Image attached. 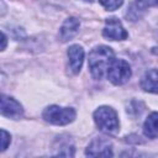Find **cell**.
I'll return each mask as SVG.
<instances>
[{
  "label": "cell",
  "mask_w": 158,
  "mask_h": 158,
  "mask_svg": "<svg viewBox=\"0 0 158 158\" xmlns=\"http://www.w3.org/2000/svg\"><path fill=\"white\" fill-rule=\"evenodd\" d=\"M85 1H90V2H93V1H95V0H85Z\"/></svg>",
  "instance_id": "cell-17"
},
{
  "label": "cell",
  "mask_w": 158,
  "mask_h": 158,
  "mask_svg": "<svg viewBox=\"0 0 158 158\" xmlns=\"http://www.w3.org/2000/svg\"><path fill=\"white\" fill-rule=\"evenodd\" d=\"M1 37H2V46H1V49L4 51L5 47H6V36H5V33H1Z\"/></svg>",
  "instance_id": "cell-16"
},
{
  "label": "cell",
  "mask_w": 158,
  "mask_h": 158,
  "mask_svg": "<svg viewBox=\"0 0 158 158\" xmlns=\"http://www.w3.org/2000/svg\"><path fill=\"white\" fill-rule=\"evenodd\" d=\"M107 78L115 85H122L131 78V67L123 59H114L107 69Z\"/></svg>",
  "instance_id": "cell-4"
},
{
  "label": "cell",
  "mask_w": 158,
  "mask_h": 158,
  "mask_svg": "<svg viewBox=\"0 0 158 158\" xmlns=\"http://www.w3.org/2000/svg\"><path fill=\"white\" fill-rule=\"evenodd\" d=\"M56 156H65V157H73L74 156V146L69 143V141H63L59 138L58 151L54 153Z\"/></svg>",
  "instance_id": "cell-12"
},
{
  "label": "cell",
  "mask_w": 158,
  "mask_h": 158,
  "mask_svg": "<svg viewBox=\"0 0 158 158\" xmlns=\"http://www.w3.org/2000/svg\"><path fill=\"white\" fill-rule=\"evenodd\" d=\"M102 36L111 41H123L127 38L128 33L122 26L121 21L116 17H110L105 21V27L102 30Z\"/></svg>",
  "instance_id": "cell-5"
},
{
  "label": "cell",
  "mask_w": 158,
  "mask_h": 158,
  "mask_svg": "<svg viewBox=\"0 0 158 158\" xmlns=\"http://www.w3.org/2000/svg\"><path fill=\"white\" fill-rule=\"evenodd\" d=\"M44 121L52 123V125H68L74 121L75 118V111L72 107H60L57 105H51L44 109L42 114Z\"/></svg>",
  "instance_id": "cell-3"
},
{
  "label": "cell",
  "mask_w": 158,
  "mask_h": 158,
  "mask_svg": "<svg viewBox=\"0 0 158 158\" xmlns=\"http://www.w3.org/2000/svg\"><path fill=\"white\" fill-rule=\"evenodd\" d=\"M85 154L90 157H112V144L104 137H96L86 147Z\"/></svg>",
  "instance_id": "cell-6"
},
{
  "label": "cell",
  "mask_w": 158,
  "mask_h": 158,
  "mask_svg": "<svg viewBox=\"0 0 158 158\" xmlns=\"http://www.w3.org/2000/svg\"><path fill=\"white\" fill-rule=\"evenodd\" d=\"M115 59L114 51L107 46H96L89 53V69L94 79H102L104 74L107 73V69L112 60Z\"/></svg>",
  "instance_id": "cell-1"
},
{
  "label": "cell",
  "mask_w": 158,
  "mask_h": 158,
  "mask_svg": "<svg viewBox=\"0 0 158 158\" xmlns=\"http://www.w3.org/2000/svg\"><path fill=\"white\" fill-rule=\"evenodd\" d=\"M137 6L141 9H146V7H151V6H157L158 5V0H137Z\"/></svg>",
  "instance_id": "cell-15"
},
{
  "label": "cell",
  "mask_w": 158,
  "mask_h": 158,
  "mask_svg": "<svg viewBox=\"0 0 158 158\" xmlns=\"http://www.w3.org/2000/svg\"><path fill=\"white\" fill-rule=\"evenodd\" d=\"M79 26H80V23H79L78 19H75V17L67 19L63 22L62 27L59 28V38H60V41L62 42H67V41L72 40L78 33Z\"/></svg>",
  "instance_id": "cell-9"
},
{
  "label": "cell",
  "mask_w": 158,
  "mask_h": 158,
  "mask_svg": "<svg viewBox=\"0 0 158 158\" xmlns=\"http://www.w3.org/2000/svg\"><path fill=\"white\" fill-rule=\"evenodd\" d=\"M1 115L9 118L17 120L23 115V109L20 105V102L16 101L14 98L2 95L1 96Z\"/></svg>",
  "instance_id": "cell-7"
},
{
  "label": "cell",
  "mask_w": 158,
  "mask_h": 158,
  "mask_svg": "<svg viewBox=\"0 0 158 158\" xmlns=\"http://www.w3.org/2000/svg\"><path fill=\"white\" fill-rule=\"evenodd\" d=\"M141 88L144 91L158 94V69H149L141 80Z\"/></svg>",
  "instance_id": "cell-10"
},
{
  "label": "cell",
  "mask_w": 158,
  "mask_h": 158,
  "mask_svg": "<svg viewBox=\"0 0 158 158\" xmlns=\"http://www.w3.org/2000/svg\"><path fill=\"white\" fill-rule=\"evenodd\" d=\"M123 0H100V4L109 11H114L122 5Z\"/></svg>",
  "instance_id": "cell-13"
},
{
  "label": "cell",
  "mask_w": 158,
  "mask_h": 158,
  "mask_svg": "<svg viewBox=\"0 0 158 158\" xmlns=\"http://www.w3.org/2000/svg\"><path fill=\"white\" fill-rule=\"evenodd\" d=\"M10 141H11L10 133H7L5 130H1V151H2V152L7 148Z\"/></svg>",
  "instance_id": "cell-14"
},
{
  "label": "cell",
  "mask_w": 158,
  "mask_h": 158,
  "mask_svg": "<svg viewBox=\"0 0 158 158\" xmlns=\"http://www.w3.org/2000/svg\"><path fill=\"white\" fill-rule=\"evenodd\" d=\"M94 121L99 130L110 135H115L120 128L117 114L110 106H100L98 110H95Z\"/></svg>",
  "instance_id": "cell-2"
},
{
  "label": "cell",
  "mask_w": 158,
  "mask_h": 158,
  "mask_svg": "<svg viewBox=\"0 0 158 158\" xmlns=\"http://www.w3.org/2000/svg\"><path fill=\"white\" fill-rule=\"evenodd\" d=\"M143 133L148 138L158 137V112H152L143 123Z\"/></svg>",
  "instance_id": "cell-11"
},
{
  "label": "cell",
  "mask_w": 158,
  "mask_h": 158,
  "mask_svg": "<svg viewBox=\"0 0 158 158\" xmlns=\"http://www.w3.org/2000/svg\"><path fill=\"white\" fill-rule=\"evenodd\" d=\"M68 59H69V69L73 74H78L81 69L84 60V49L79 44H73L68 48Z\"/></svg>",
  "instance_id": "cell-8"
}]
</instances>
